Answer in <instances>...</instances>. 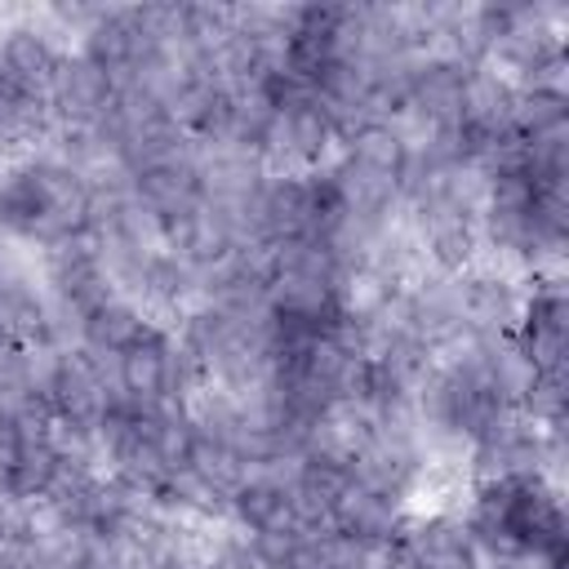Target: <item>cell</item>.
<instances>
[{
  "mask_svg": "<svg viewBox=\"0 0 569 569\" xmlns=\"http://www.w3.org/2000/svg\"><path fill=\"white\" fill-rule=\"evenodd\" d=\"M173 116L196 133V138H227L231 124H236V98L213 84V80H191L178 102H173Z\"/></svg>",
  "mask_w": 569,
  "mask_h": 569,
  "instance_id": "10",
  "label": "cell"
},
{
  "mask_svg": "<svg viewBox=\"0 0 569 569\" xmlns=\"http://www.w3.org/2000/svg\"><path fill=\"white\" fill-rule=\"evenodd\" d=\"M53 284H58V293H62L80 316H89L93 307L107 302L102 262H98V253L84 249L80 240H62V249L53 253Z\"/></svg>",
  "mask_w": 569,
  "mask_h": 569,
  "instance_id": "7",
  "label": "cell"
},
{
  "mask_svg": "<svg viewBox=\"0 0 569 569\" xmlns=\"http://www.w3.org/2000/svg\"><path fill=\"white\" fill-rule=\"evenodd\" d=\"M351 485H356V471H351V467H342V462H333V458H325V453H311V458L302 462V471H298L293 502L307 507V511L329 516V511L342 502V493H347Z\"/></svg>",
  "mask_w": 569,
  "mask_h": 569,
  "instance_id": "13",
  "label": "cell"
},
{
  "mask_svg": "<svg viewBox=\"0 0 569 569\" xmlns=\"http://www.w3.org/2000/svg\"><path fill=\"white\" fill-rule=\"evenodd\" d=\"M236 498V516L262 538V533H293L298 529V502L284 485L276 480H240L231 489Z\"/></svg>",
  "mask_w": 569,
  "mask_h": 569,
  "instance_id": "8",
  "label": "cell"
},
{
  "mask_svg": "<svg viewBox=\"0 0 569 569\" xmlns=\"http://www.w3.org/2000/svg\"><path fill=\"white\" fill-rule=\"evenodd\" d=\"M462 311H467L471 320H480V325H502V320L511 316V289H507L502 280L480 276V280H471V284L462 289Z\"/></svg>",
  "mask_w": 569,
  "mask_h": 569,
  "instance_id": "17",
  "label": "cell"
},
{
  "mask_svg": "<svg viewBox=\"0 0 569 569\" xmlns=\"http://www.w3.org/2000/svg\"><path fill=\"white\" fill-rule=\"evenodd\" d=\"M142 329H147L142 316H138L129 302H111V298L84 316V338H89V347H93V351H111V356H120L124 347H133Z\"/></svg>",
  "mask_w": 569,
  "mask_h": 569,
  "instance_id": "15",
  "label": "cell"
},
{
  "mask_svg": "<svg viewBox=\"0 0 569 569\" xmlns=\"http://www.w3.org/2000/svg\"><path fill=\"white\" fill-rule=\"evenodd\" d=\"M0 329L9 342H49V311L44 302L22 284H0Z\"/></svg>",
  "mask_w": 569,
  "mask_h": 569,
  "instance_id": "14",
  "label": "cell"
},
{
  "mask_svg": "<svg viewBox=\"0 0 569 569\" xmlns=\"http://www.w3.org/2000/svg\"><path fill=\"white\" fill-rule=\"evenodd\" d=\"M58 53H53V44L44 40V36H36V31H13L4 44H0V67L27 89V93H49V84H53V76H58Z\"/></svg>",
  "mask_w": 569,
  "mask_h": 569,
  "instance_id": "11",
  "label": "cell"
},
{
  "mask_svg": "<svg viewBox=\"0 0 569 569\" xmlns=\"http://www.w3.org/2000/svg\"><path fill=\"white\" fill-rule=\"evenodd\" d=\"M67 458L49 436H22V445L0 467V489L13 498H49Z\"/></svg>",
  "mask_w": 569,
  "mask_h": 569,
  "instance_id": "5",
  "label": "cell"
},
{
  "mask_svg": "<svg viewBox=\"0 0 569 569\" xmlns=\"http://www.w3.org/2000/svg\"><path fill=\"white\" fill-rule=\"evenodd\" d=\"M116 373H120V387H124L129 400H138V405L164 400V396H169V382H173V351H169L164 333H156V329L147 325V329L138 333V342L120 351Z\"/></svg>",
  "mask_w": 569,
  "mask_h": 569,
  "instance_id": "4",
  "label": "cell"
},
{
  "mask_svg": "<svg viewBox=\"0 0 569 569\" xmlns=\"http://www.w3.org/2000/svg\"><path fill=\"white\" fill-rule=\"evenodd\" d=\"M0 133H4V120H0Z\"/></svg>",
  "mask_w": 569,
  "mask_h": 569,
  "instance_id": "21",
  "label": "cell"
},
{
  "mask_svg": "<svg viewBox=\"0 0 569 569\" xmlns=\"http://www.w3.org/2000/svg\"><path fill=\"white\" fill-rule=\"evenodd\" d=\"M4 351H9V338H4V329H0V356H4Z\"/></svg>",
  "mask_w": 569,
  "mask_h": 569,
  "instance_id": "20",
  "label": "cell"
},
{
  "mask_svg": "<svg viewBox=\"0 0 569 569\" xmlns=\"http://www.w3.org/2000/svg\"><path fill=\"white\" fill-rule=\"evenodd\" d=\"M187 267L178 262V258H169V253H156V258H147L142 262V289L156 298V302H178L182 293H187Z\"/></svg>",
  "mask_w": 569,
  "mask_h": 569,
  "instance_id": "18",
  "label": "cell"
},
{
  "mask_svg": "<svg viewBox=\"0 0 569 569\" xmlns=\"http://www.w3.org/2000/svg\"><path fill=\"white\" fill-rule=\"evenodd\" d=\"M467 533L476 542H489L493 551H511V556H520V551L560 556V542H565L556 502L529 476H502V480H493L480 493Z\"/></svg>",
  "mask_w": 569,
  "mask_h": 569,
  "instance_id": "1",
  "label": "cell"
},
{
  "mask_svg": "<svg viewBox=\"0 0 569 569\" xmlns=\"http://www.w3.org/2000/svg\"><path fill=\"white\" fill-rule=\"evenodd\" d=\"M467 80L471 71L453 58H440V62H422L405 76V93H409V107H422L427 116H436L440 124L458 120L462 111V93H467Z\"/></svg>",
  "mask_w": 569,
  "mask_h": 569,
  "instance_id": "6",
  "label": "cell"
},
{
  "mask_svg": "<svg viewBox=\"0 0 569 569\" xmlns=\"http://www.w3.org/2000/svg\"><path fill=\"white\" fill-rule=\"evenodd\" d=\"M409 169V147L400 142L396 129L387 124H369L356 133V147H351V173H365V178H378V182H391L400 187Z\"/></svg>",
  "mask_w": 569,
  "mask_h": 569,
  "instance_id": "12",
  "label": "cell"
},
{
  "mask_svg": "<svg viewBox=\"0 0 569 569\" xmlns=\"http://www.w3.org/2000/svg\"><path fill=\"white\" fill-rule=\"evenodd\" d=\"M333 133H338V124H333V116H329V107L320 98L276 116V124H271V138H284V156H293L302 164L320 160L325 147L333 142Z\"/></svg>",
  "mask_w": 569,
  "mask_h": 569,
  "instance_id": "9",
  "label": "cell"
},
{
  "mask_svg": "<svg viewBox=\"0 0 569 569\" xmlns=\"http://www.w3.org/2000/svg\"><path fill=\"white\" fill-rule=\"evenodd\" d=\"M427 240H431V253H436L440 267H449V271L462 267V262L471 258V244H476V231H471V222H467V209L440 204V209L431 213Z\"/></svg>",
  "mask_w": 569,
  "mask_h": 569,
  "instance_id": "16",
  "label": "cell"
},
{
  "mask_svg": "<svg viewBox=\"0 0 569 569\" xmlns=\"http://www.w3.org/2000/svg\"><path fill=\"white\" fill-rule=\"evenodd\" d=\"M44 396H49L53 418L67 422L71 431H93L102 409H107L102 378L84 356H62L53 365V373L44 378Z\"/></svg>",
  "mask_w": 569,
  "mask_h": 569,
  "instance_id": "2",
  "label": "cell"
},
{
  "mask_svg": "<svg viewBox=\"0 0 569 569\" xmlns=\"http://www.w3.org/2000/svg\"><path fill=\"white\" fill-rule=\"evenodd\" d=\"M0 569H36V547L27 533L0 525Z\"/></svg>",
  "mask_w": 569,
  "mask_h": 569,
  "instance_id": "19",
  "label": "cell"
},
{
  "mask_svg": "<svg viewBox=\"0 0 569 569\" xmlns=\"http://www.w3.org/2000/svg\"><path fill=\"white\" fill-rule=\"evenodd\" d=\"M49 98L62 116H71L80 124H98L107 116V107L116 102V80L102 67H93L89 58H62L58 76L49 84Z\"/></svg>",
  "mask_w": 569,
  "mask_h": 569,
  "instance_id": "3",
  "label": "cell"
}]
</instances>
